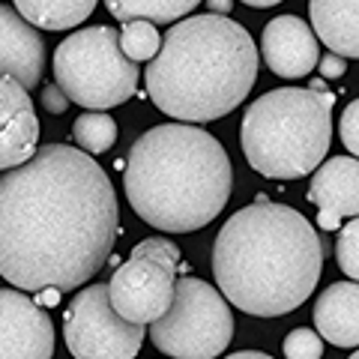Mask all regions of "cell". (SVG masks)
I'll use <instances>...</instances> for the list:
<instances>
[{
  "instance_id": "1",
  "label": "cell",
  "mask_w": 359,
  "mask_h": 359,
  "mask_svg": "<svg viewBox=\"0 0 359 359\" xmlns=\"http://www.w3.org/2000/svg\"><path fill=\"white\" fill-rule=\"evenodd\" d=\"M120 210L102 165L45 144L0 177V276L18 290H75L111 257Z\"/></svg>"
},
{
  "instance_id": "2",
  "label": "cell",
  "mask_w": 359,
  "mask_h": 359,
  "mask_svg": "<svg viewBox=\"0 0 359 359\" xmlns=\"http://www.w3.org/2000/svg\"><path fill=\"white\" fill-rule=\"evenodd\" d=\"M320 237L311 222L285 204L257 201L233 212L212 245V276L222 297L255 318L299 309L318 287Z\"/></svg>"
},
{
  "instance_id": "3",
  "label": "cell",
  "mask_w": 359,
  "mask_h": 359,
  "mask_svg": "<svg viewBox=\"0 0 359 359\" xmlns=\"http://www.w3.org/2000/svg\"><path fill=\"white\" fill-rule=\"evenodd\" d=\"M233 168L210 132L186 123H162L126 153L123 186L138 216L168 233L210 224L231 198Z\"/></svg>"
},
{
  "instance_id": "4",
  "label": "cell",
  "mask_w": 359,
  "mask_h": 359,
  "mask_svg": "<svg viewBox=\"0 0 359 359\" xmlns=\"http://www.w3.org/2000/svg\"><path fill=\"white\" fill-rule=\"evenodd\" d=\"M249 30L228 15H192L165 33L150 60L147 93L180 123H210L240 108L257 78Z\"/></svg>"
},
{
  "instance_id": "5",
  "label": "cell",
  "mask_w": 359,
  "mask_h": 359,
  "mask_svg": "<svg viewBox=\"0 0 359 359\" xmlns=\"http://www.w3.org/2000/svg\"><path fill=\"white\" fill-rule=\"evenodd\" d=\"M240 144L257 174L297 180L314 174L332 144V96L311 87H282L245 108Z\"/></svg>"
},
{
  "instance_id": "6",
  "label": "cell",
  "mask_w": 359,
  "mask_h": 359,
  "mask_svg": "<svg viewBox=\"0 0 359 359\" xmlns=\"http://www.w3.org/2000/svg\"><path fill=\"white\" fill-rule=\"evenodd\" d=\"M54 78L69 96L90 111L117 108L138 87V63L120 48V33L111 27H84L66 36L54 51Z\"/></svg>"
},
{
  "instance_id": "7",
  "label": "cell",
  "mask_w": 359,
  "mask_h": 359,
  "mask_svg": "<svg viewBox=\"0 0 359 359\" xmlns=\"http://www.w3.org/2000/svg\"><path fill=\"white\" fill-rule=\"evenodd\" d=\"M150 335L171 359H216L233 339L228 299L201 278H180L171 309L150 327Z\"/></svg>"
},
{
  "instance_id": "8",
  "label": "cell",
  "mask_w": 359,
  "mask_h": 359,
  "mask_svg": "<svg viewBox=\"0 0 359 359\" xmlns=\"http://www.w3.org/2000/svg\"><path fill=\"white\" fill-rule=\"evenodd\" d=\"M180 249L165 237L138 243L129 261L108 282V299L120 318L132 323H156L171 309L177 287Z\"/></svg>"
},
{
  "instance_id": "9",
  "label": "cell",
  "mask_w": 359,
  "mask_h": 359,
  "mask_svg": "<svg viewBox=\"0 0 359 359\" xmlns=\"http://www.w3.org/2000/svg\"><path fill=\"white\" fill-rule=\"evenodd\" d=\"M63 339L75 359H135L144 323L120 318L108 299V285H90L63 311Z\"/></svg>"
},
{
  "instance_id": "10",
  "label": "cell",
  "mask_w": 359,
  "mask_h": 359,
  "mask_svg": "<svg viewBox=\"0 0 359 359\" xmlns=\"http://www.w3.org/2000/svg\"><path fill=\"white\" fill-rule=\"evenodd\" d=\"M54 323L30 297L0 287V359H51Z\"/></svg>"
},
{
  "instance_id": "11",
  "label": "cell",
  "mask_w": 359,
  "mask_h": 359,
  "mask_svg": "<svg viewBox=\"0 0 359 359\" xmlns=\"http://www.w3.org/2000/svg\"><path fill=\"white\" fill-rule=\"evenodd\" d=\"M39 120L27 87L13 75H0V171L27 162L36 153Z\"/></svg>"
},
{
  "instance_id": "12",
  "label": "cell",
  "mask_w": 359,
  "mask_h": 359,
  "mask_svg": "<svg viewBox=\"0 0 359 359\" xmlns=\"http://www.w3.org/2000/svg\"><path fill=\"white\" fill-rule=\"evenodd\" d=\"M261 57L276 75L302 78L320 60L318 33L297 15H278L264 27Z\"/></svg>"
},
{
  "instance_id": "13",
  "label": "cell",
  "mask_w": 359,
  "mask_h": 359,
  "mask_svg": "<svg viewBox=\"0 0 359 359\" xmlns=\"http://www.w3.org/2000/svg\"><path fill=\"white\" fill-rule=\"evenodd\" d=\"M309 201L320 210V228H339L341 219L359 216V159L332 156L314 168Z\"/></svg>"
},
{
  "instance_id": "14",
  "label": "cell",
  "mask_w": 359,
  "mask_h": 359,
  "mask_svg": "<svg viewBox=\"0 0 359 359\" xmlns=\"http://www.w3.org/2000/svg\"><path fill=\"white\" fill-rule=\"evenodd\" d=\"M45 72V42L36 27L13 6L0 4V75H13L27 90Z\"/></svg>"
},
{
  "instance_id": "15",
  "label": "cell",
  "mask_w": 359,
  "mask_h": 359,
  "mask_svg": "<svg viewBox=\"0 0 359 359\" xmlns=\"http://www.w3.org/2000/svg\"><path fill=\"white\" fill-rule=\"evenodd\" d=\"M314 327L335 347H359V282H335L314 302Z\"/></svg>"
},
{
  "instance_id": "16",
  "label": "cell",
  "mask_w": 359,
  "mask_h": 359,
  "mask_svg": "<svg viewBox=\"0 0 359 359\" xmlns=\"http://www.w3.org/2000/svg\"><path fill=\"white\" fill-rule=\"evenodd\" d=\"M311 27L330 51L359 57V0H309Z\"/></svg>"
},
{
  "instance_id": "17",
  "label": "cell",
  "mask_w": 359,
  "mask_h": 359,
  "mask_svg": "<svg viewBox=\"0 0 359 359\" xmlns=\"http://www.w3.org/2000/svg\"><path fill=\"white\" fill-rule=\"evenodd\" d=\"M15 9L39 30H69L93 15L99 0H13Z\"/></svg>"
},
{
  "instance_id": "18",
  "label": "cell",
  "mask_w": 359,
  "mask_h": 359,
  "mask_svg": "<svg viewBox=\"0 0 359 359\" xmlns=\"http://www.w3.org/2000/svg\"><path fill=\"white\" fill-rule=\"evenodd\" d=\"M201 4V0H105L108 13L120 21L132 18H147L153 25H174L177 18H183L186 13Z\"/></svg>"
},
{
  "instance_id": "19",
  "label": "cell",
  "mask_w": 359,
  "mask_h": 359,
  "mask_svg": "<svg viewBox=\"0 0 359 359\" xmlns=\"http://www.w3.org/2000/svg\"><path fill=\"white\" fill-rule=\"evenodd\" d=\"M72 138L84 153H105L117 141V123L108 111H87L72 123Z\"/></svg>"
},
{
  "instance_id": "20",
  "label": "cell",
  "mask_w": 359,
  "mask_h": 359,
  "mask_svg": "<svg viewBox=\"0 0 359 359\" xmlns=\"http://www.w3.org/2000/svg\"><path fill=\"white\" fill-rule=\"evenodd\" d=\"M159 25H153L147 18H132V21H123V30H120V48L129 60H153L162 48V36Z\"/></svg>"
},
{
  "instance_id": "21",
  "label": "cell",
  "mask_w": 359,
  "mask_h": 359,
  "mask_svg": "<svg viewBox=\"0 0 359 359\" xmlns=\"http://www.w3.org/2000/svg\"><path fill=\"white\" fill-rule=\"evenodd\" d=\"M335 261H339L341 273L347 278L359 282V216H353V222L341 224L339 240H335Z\"/></svg>"
},
{
  "instance_id": "22",
  "label": "cell",
  "mask_w": 359,
  "mask_h": 359,
  "mask_svg": "<svg viewBox=\"0 0 359 359\" xmlns=\"http://www.w3.org/2000/svg\"><path fill=\"white\" fill-rule=\"evenodd\" d=\"M287 359H320L323 356V335L314 330H294L285 339Z\"/></svg>"
},
{
  "instance_id": "23",
  "label": "cell",
  "mask_w": 359,
  "mask_h": 359,
  "mask_svg": "<svg viewBox=\"0 0 359 359\" xmlns=\"http://www.w3.org/2000/svg\"><path fill=\"white\" fill-rule=\"evenodd\" d=\"M339 132H341V144L347 147V153L359 159V99H353V102L344 108Z\"/></svg>"
},
{
  "instance_id": "24",
  "label": "cell",
  "mask_w": 359,
  "mask_h": 359,
  "mask_svg": "<svg viewBox=\"0 0 359 359\" xmlns=\"http://www.w3.org/2000/svg\"><path fill=\"white\" fill-rule=\"evenodd\" d=\"M39 99H42V108L51 111V114H63V111L69 108V96L63 93L60 84H45Z\"/></svg>"
},
{
  "instance_id": "25",
  "label": "cell",
  "mask_w": 359,
  "mask_h": 359,
  "mask_svg": "<svg viewBox=\"0 0 359 359\" xmlns=\"http://www.w3.org/2000/svg\"><path fill=\"white\" fill-rule=\"evenodd\" d=\"M318 66H320L323 78H341L344 69H347V57L332 51V54H323V60H318Z\"/></svg>"
},
{
  "instance_id": "26",
  "label": "cell",
  "mask_w": 359,
  "mask_h": 359,
  "mask_svg": "<svg viewBox=\"0 0 359 359\" xmlns=\"http://www.w3.org/2000/svg\"><path fill=\"white\" fill-rule=\"evenodd\" d=\"M207 4V13H212V15H228L231 13V0H204Z\"/></svg>"
},
{
  "instance_id": "27",
  "label": "cell",
  "mask_w": 359,
  "mask_h": 359,
  "mask_svg": "<svg viewBox=\"0 0 359 359\" xmlns=\"http://www.w3.org/2000/svg\"><path fill=\"white\" fill-rule=\"evenodd\" d=\"M228 359H273V356H266V353H257V351H243V353H231Z\"/></svg>"
},
{
  "instance_id": "28",
  "label": "cell",
  "mask_w": 359,
  "mask_h": 359,
  "mask_svg": "<svg viewBox=\"0 0 359 359\" xmlns=\"http://www.w3.org/2000/svg\"><path fill=\"white\" fill-rule=\"evenodd\" d=\"M245 6H257V9H266V6H276V4H282V0H243Z\"/></svg>"
},
{
  "instance_id": "29",
  "label": "cell",
  "mask_w": 359,
  "mask_h": 359,
  "mask_svg": "<svg viewBox=\"0 0 359 359\" xmlns=\"http://www.w3.org/2000/svg\"><path fill=\"white\" fill-rule=\"evenodd\" d=\"M351 359H359V351H356V353H353V356H351Z\"/></svg>"
}]
</instances>
